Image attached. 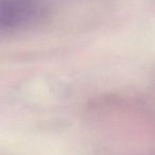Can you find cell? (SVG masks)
<instances>
[{"label":"cell","mask_w":155,"mask_h":155,"mask_svg":"<svg viewBox=\"0 0 155 155\" xmlns=\"http://www.w3.org/2000/svg\"><path fill=\"white\" fill-rule=\"evenodd\" d=\"M39 14L35 0H0V28L12 29L32 22Z\"/></svg>","instance_id":"cell-1"}]
</instances>
